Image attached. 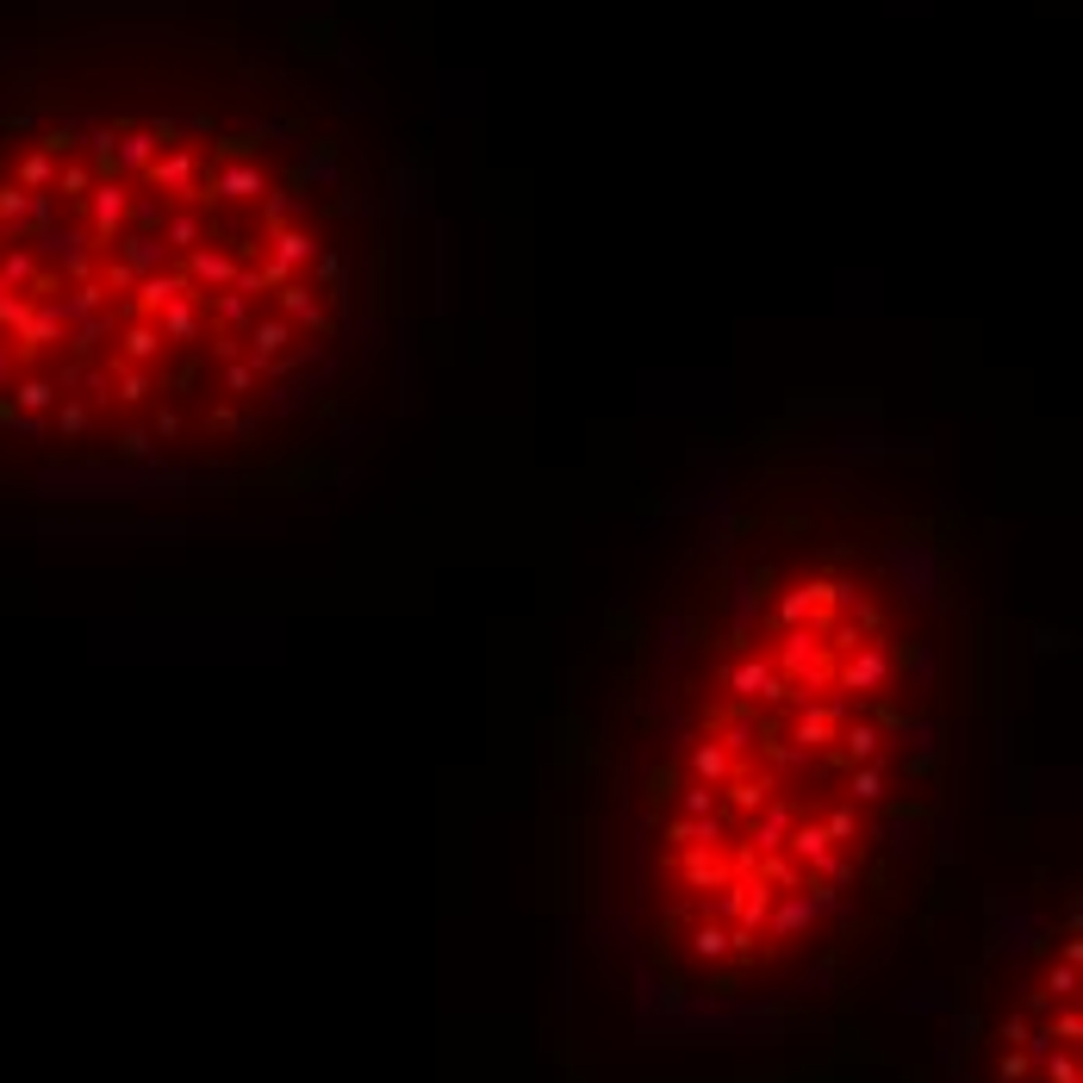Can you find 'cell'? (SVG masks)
Returning <instances> with one entry per match:
<instances>
[{
	"label": "cell",
	"mask_w": 1083,
	"mask_h": 1083,
	"mask_svg": "<svg viewBox=\"0 0 1083 1083\" xmlns=\"http://www.w3.org/2000/svg\"><path fill=\"white\" fill-rule=\"evenodd\" d=\"M959 511L928 455L754 436L660 517L611 641L629 947L679 1003H791L910 871L947 766Z\"/></svg>",
	"instance_id": "obj_1"
},
{
	"label": "cell",
	"mask_w": 1083,
	"mask_h": 1083,
	"mask_svg": "<svg viewBox=\"0 0 1083 1083\" xmlns=\"http://www.w3.org/2000/svg\"><path fill=\"white\" fill-rule=\"evenodd\" d=\"M362 194L200 50L0 88V486L218 504L362 436Z\"/></svg>",
	"instance_id": "obj_2"
}]
</instances>
